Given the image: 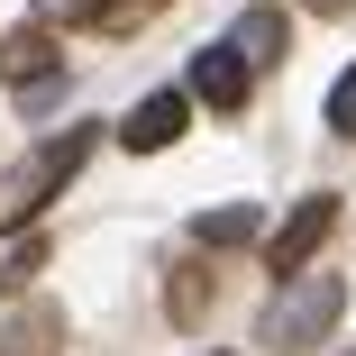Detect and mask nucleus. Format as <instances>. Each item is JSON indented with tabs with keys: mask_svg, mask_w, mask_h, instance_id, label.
<instances>
[{
	"mask_svg": "<svg viewBox=\"0 0 356 356\" xmlns=\"http://www.w3.org/2000/svg\"><path fill=\"white\" fill-rule=\"evenodd\" d=\"M83 156H92V128H64V137H46L37 156H19L10 174H0V229H28L37 210H46L64 183H74Z\"/></svg>",
	"mask_w": 356,
	"mask_h": 356,
	"instance_id": "f257e3e1",
	"label": "nucleus"
},
{
	"mask_svg": "<svg viewBox=\"0 0 356 356\" xmlns=\"http://www.w3.org/2000/svg\"><path fill=\"white\" fill-rule=\"evenodd\" d=\"M338 302H347V283L338 274H293V283H283V293H274V311H265V347L274 356H302V347H320L329 329H338Z\"/></svg>",
	"mask_w": 356,
	"mask_h": 356,
	"instance_id": "f03ea898",
	"label": "nucleus"
},
{
	"mask_svg": "<svg viewBox=\"0 0 356 356\" xmlns=\"http://www.w3.org/2000/svg\"><path fill=\"white\" fill-rule=\"evenodd\" d=\"M329 229H338V192H302V201H293V220H274V238H265L274 283L311 274V256H320V238H329Z\"/></svg>",
	"mask_w": 356,
	"mask_h": 356,
	"instance_id": "7ed1b4c3",
	"label": "nucleus"
},
{
	"mask_svg": "<svg viewBox=\"0 0 356 356\" xmlns=\"http://www.w3.org/2000/svg\"><path fill=\"white\" fill-rule=\"evenodd\" d=\"M0 74H10L28 101H55L64 92V46H46V28H19L10 46H0Z\"/></svg>",
	"mask_w": 356,
	"mask_h": 356,
	"instance_id": "20e7f679",
	"label": "nucleus"
},
{
	"mask_svg": "<svg viewBox=\"0 0 356 356\" xmlns=\"http://www.w3.org/2000/svg\"><path fill=\"white\" fill-rule=\"evenodd\" d=\"M247 83H256V64H247L229 37L192 55V101H210V110H238V101H247Z\"/></svg>",
	"mask_w": 356,
	"mask_h": 356,
	"instance_id": "39448f33",
	"label": "nucleus"
},
{
	"mask_svg": "<svg viewBox=\"0 0 356 356\" xmlns=\"http://www.w3.org/2000/svg\"><path fill=\"white\" fill-rule=\"evenodd\" d=\"M183 119H192V92H147V101L119 119V137H128L137 156H156V147H174V137H183Z\"/></svg>",
	"mask_w": 356,
	"mask_h": 356,
	"instance_id": "423d86ee",
	"label": "nucleus"
},
{
	"mask_svg": "<svg viewBox=\"0 0 356 356\" xmlns=\"http://www.w3.org/2000/svg\"><path fill=\"white\" fill-rule=\"evenodd\" d=\"M229 46L256 64V74H265V64H283V46H293V37H283V10H247V19L229 28Z\"/></svg>",
	"mask_w": 356,
	"mask_h": 356,
	"instance_id": "0eeeda50",
	"label": "nucleus"
},
{
	"mask_svg": "<svg viewBox=\"0 0 356 356\" xmlns=\"http://www.w3.org/2000/svg\"><path fill=\"white\" fill-rule=\"evenodd\" d=\"M192 238H201V247H247V238H274V229L256 220L247 201H229V210H201V220H192Z\"/></svg>",
	"mask_w": 356,
	"mask_h": 356,
	"instance_id": "6e6552de",
	"label": "nucleus"
},
{
	"mask_svg": "<svg viewBox=\"0 0 356 356\" xmlns=\"http://www.w3.org/2000/svg\"><path fill=\"white\" fill-rule=\"evenodd\" d=\"M0 356H55V311L37 302V311H19L10 320V347H0Z\"/></svg>",
	"mask_w": 356,
	"mask_h": 356,
	"instance_id": "1a4fd4ad",
	"label": "nucleus"
},
{
	"mask_svg": "<svg viewBox=\"0 0 356 356\" xmlns=\"http://www.w3.org/2000/svg\"><path fill=\"white\" fill-rule=\"evenodd\" d=\"M329 128H338V137H356V64L329 83Z\"/></svg>",
	"mask_w": 356,
	"mask_h": 356,
	"instance_id": "9d476101",
	"label": "nucleus"
},
{
	"mask_svg": "<svg viewBox=\"0 0 356 356\" xmlns=\"http://www.w3.org/2000/svg\"><path fill=\"white\" fill-rule=\"evenodd\" d=\"M101 19V0H37V28H83Z\"/></svg>",
	"mask_w": 356,
	"mask_h": 356,
	"instance_id": "9b49d317",
	"label": "nucleus"
},
{
	"mask_svg": "<svg viewBox=\"0 0 356 356\" xmlns=\"http://www.w3.org/2000/svg\"><path fill=\"white\" fill-rule=\"evenodd\" d=\"M37 265H46V247H37V238H28V247H19V256H10V265H0V283H28V274H37Z\"/></svg>",
	"mask_w": 356,
	"mask_h": 356,
	"instance_id": "f8f14e48",
	"label": "nucleus"
},
{
	"mask_svg": "<svg viewBox=\"0 0 356 356\" xmlns=\"http://www.w3.org/2000/svg\"><path fill=\"white\" fill-rule=\"evenodd\" d=\"M147 10H165V0H128V10H119L110 28H137V19H147Z\"/></svg>",
	"mask_w": 356,
	"mask_h": 356,
	"instance_id": "ddd939ff",
	"label": "nucleus"
},
{
	"mask_svg": "<svg viewBox=\"0 0 356 356\" xmlns=\"http://www.w3.org/2000/svg\"><path fill=\"white\" fill-rule=\"evenodd\" d=\"M311 10H347V0H311Z\"/></svg>",
	"mask_w": 356,
	"mask_h": 356,
	"instance_id": "4468645a",
	"label": "nucleus"
},
{
	"mask_svg": "<svg viewBox=\"0 0 356 356\" xmlns=\"http://www.w3.org/2000/svg\"><path fill=\"white\" fill-rule=\"evenodd\" d=\"M347 356H356V347H347Z\"/></svg>",
	"mask_w": 356,
	"mask_h": 356,
	"instance_id": "2eb2a0df",
	"label": "nucleus"
}]
</instances>
